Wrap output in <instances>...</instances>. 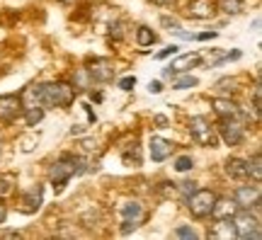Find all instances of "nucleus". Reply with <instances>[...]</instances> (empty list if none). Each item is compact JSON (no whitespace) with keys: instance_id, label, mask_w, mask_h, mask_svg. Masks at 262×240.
Returning <instances> with one entry per match:
<instances>
[{"instance_id":"obj_8","label":"nucleus","mask_w":262,"mask_h":240,"mask_svg":"<svg viewBox=\"0 0 262 240\" xmlns=\"http://www.w3.org/2000/svg\"><path fill=\"white\" fill-rule=\"evenodd\" d=\"M235 204H238V209H253L257 216H260V209H262V199H260V187H238L233 194Z\"/></svg>"},{"instance_id":"obj_12","label":"nucleus","mask_w":262,"mask_h":240,"mask_svg":"<svg viewBox=\"0 0 262 240\" xmlns=\"http://www.w3.org/2000/svg\"><path fill=\"white\" fill-rule=\"evenodd\" d=\"M187 15L194 19H211L216 15V3L214 0H189Z\"/></svg>"},{"instance_id":"obj_31","label":"nucleus","mask_w":262,"mask_h":240,"mask_svg":"<svg viewBox=\"0 0 262 240\" xmlns=\"http://www.w3.org/2000/svg\"><path fill=\"white\" fill-rule=\"evenodd\" d=\"M262 90H260V83H255L253 88V112H255V117L260 119V107H262Z\"/></svg>"},{"instance_id":"obj_17","label":"nucleus","mask_w":262,"mask_h":240,"mask_svg":"<svg viewBox=\"0 0 262 240\" xmlns=\"http://www.w3.org/2000/svg\"><path fill=\"white\" fill-rule=\"evenodd\" d=\"M172 148H175V146H172L170 141H165V139H150L148 150H150V158H153L156 163H163L165 158H170Z\"/></svg>"},{"instance_id":"obj_22","label":"nucleus","mask_w":262,"mask_h":240,"mask_svg":"<svg viewBox=\"0 0 262 240\" xmlns=\"http://www.w3.org/2000/svg\"><path fill=\"white\" fill-rule=\"evenodd\" d=\"M22 114H25V121H27V126H37L39 121L44 119V107H22Z\"/></svg>"},{"instance_id":"obj_29","label":"nucleus","mask_w":262,"mask_h":240,"mask_svg":"<svg viewBox=\"0 0 262 240\" xmlns=\"http://www.w3.org/2000/svg\"><path fill=\"white\" fill-rule=\"evenodd\" d=\"M192 167H194V160L189 156H180L178 160H175V170H178V172H189Z\"/></svg>"},{"instance_id":"obj_34","label":"nucleus","mask_w":262,"mask_h":240,"mask_svg":"<svg viewBox=\"0 0 262 240\" xmlns=\"http://www.w3.org/2000/svg\"><path fill=\"white\" fill-rule=\"evenodd\" d=\"M160 25H163V27L165 29H170V32H178L180 29V22L175 17H168V15H165V17H160Z\"/></svg>"},{"instance_id":"obj_32","label":"nucleus","mask_w":262,"mask_h":240,"mask_svg":"<svg viewBox=\"0 0 262 240\" xmlns=\"http://www.w3.org/2000/svg\"><path fill=\"white\" fill-rule=\"evenodd\" d=\"M194 189H196V182H189V180H185V182H180L178 185V194L182 197V199H187Z\"/></svg>"},{"instance_id":"obj_35","label":"nucleus","mask_w":262,"mask_h":240,"mask_svg":"<svg viewBox=\"0 0 262 240\" xmlns=\"http://www.w3.org/2000/svg\"><path fill=\"white\" fill-rule=\"evenodd\" d=\"M134 85H136V78H134V75H129V78H122V80H119V88H122V90H126V93H129V90H134Z\"/></svg>"},{"instance_id":"obj_14","label":"nucleus","mask_w":262,"mask_h":240,"mask_svg":"<svg viewBox=\"0 0 262 240\" xmlns=\"http://www.w3.org/2000/svg\"><path fill=\"white\" fill-rule=\"evenodd\" d=\"M235 211H238V204H235V199H219L216 197L214 206H211V213L209 216H214L216 219H233Z\"/></svg>"},{"instance_id":"obj_24","label":"nucleus","mask_w":262,"mask_h":240,"mask_svg":"<svg viewBox=\"0 0 262 240\" xmlns=\"http://www.w3.org/2000/svg\"><path fill=\"white\" fill-rule=\"evenodd\" d=\"M216 93L219 95H235L238 93V80L235 78H221L219 83H216Z\"/></svg>"},{"instance_id":"obj_19","label":"nucleus","mask_w":262,"mask_h":240,"mask_svg":"<svg viewBox=\"0 0 262 240\" xmlns=\"http://www.w3.org/2000/svg\"><path fill=\"white\" fill-rule=\"evenodd\" d=\"M17 189V175L15 172H5V175H0V199H5L10 194H15Z\"/></svg>"},{"instance_id":"obj_39","label":"nucleus","mask_w":262,"mask_h":240,"mask_svg":"<svg viewBox=\"0 0 262 240\" xmlns=\"http://www.w3.org/2000/svg\"><path fill=\"white\" fill-rule=\"evenodd\" d=\"M0 238H22V233L19 231H5V233H0Z\"/></svg>"},{"instance_id":"obj_4","label":"nucleus","mask_w":262,"mask_h":240,"mask_svg":"<svg viewBox=\"0 0 262 240\" xmlns=\"http://www.w3.org/2000/svg\"><path fill=\"white\" fill-rule=\"evenodd\" d=\"M189 134H192V139H194L199 146H204V148L219 146V131H216V126L206 119V117H192V121H189Z\"/></svg>"},{"instance_id":"obj_37","label":"nucleus","mask_w":262,"mask_h":240,"mask_svg":"<svg viewBox=\"0 0 262 240\" xmlns=\"http://www.w3.org/2000/svg\"><path fill=\"white\" fill-rule=\"evenodd\" d=\"M148 90L153 95H158L160 90H163V83H160V80H150V83H148Z\"/></svg>"},{"instance_id":"obj_3","label":"nucleus","mask_w":262,"mask_h":240,"mask_svg":"<svg viewBox=\"0 0 262 240\" xmlns=\"http://www.w3.org/2000/svg\"><path fill=\"white\" fill-rule=\"evenodd\" d=\"M235 226V238L241 240H260L262 231H260V219L257 213H250V209H238L235 216L231 219Z\"/></svg>"},{"instance_id":"obj_18","label":"nucleus","mask_w":262,"mask_h":240,"mask_svg":"<svg viewBox=\"0 0 262 240\" xmlns=\"http://www.w3.org/2000/svg\"><path fill=\"white\" fill-rule=\"evenodd\" d=\"M226 175L233 177V180H248V167H245V160H241V158H231V160H226Z\"/></svg>"},{"instance_id":"obj_9","label":"nucleus","mask_w":262,"mask_h":240,"mask_svg":"<svg viewBox=\"0 0 262 240\" xmlns=\"http://www.w3.org/2000/svg\"><path fill=\"white\" fill-rule=\"evenodd\" d=\"M85 68H88L93 83H107V80H112L114 73H117L114 61H110V58H95V61H90Z\"/></svg>"},{"instance_id":"obj_42","label":"nucleus","mask_w":262,"mask_h":240,"mask_svg":"<svg viewBox=\"0 0 262 240\" xmlns=\"http://www.w3.org/2000/svg\"><path fill=\"white\" fill-rule=\"evenodd\" d=\"M150 3H156V5H170L172 0H150Z\"/></svg>"},{"instance_id":"obj_38","label":"nucleus","mask_w":262,"mask_h":240,"mask_svg":"<svg viewBox=\"0 0 262 240\" xmlns=\"http://www.w3.org/2000/svg\"><path fill=\"white\" fill-rule=\"evenodd\" d=\"M156 124H158L160 129H168V117H163V114H158V117H156Z\"/></svg>"},{"instance_id":"obj_21","label":"nucleus","mask_w":262,"mask_h":240,"mask_svg":"<svg viewBox=\"0 0 262 240\" xmlns=\"http://www.w3.org/2000/svg\"><path fill=\"white\" fill-rule=\"evenodd\" d=\"M245 167H248V177H253L255 182H260L262 180V156L260 153H255L250 160H245Z\"/></svg>"},{"instance_id":"obj_23","label":"nucleus","mask_w":262,"mask_h":240,"mask_svg":"<svg viewBox=\"0 0 262 240\" xmlns=\"http://www.w3.org/2000/svg\"><path fill=\"white\" fill-rule=\"evenodd\" d=\"M75 88V93L78 90H88L90 85H93V80H90V73H88V68H78L73 75V83H71Z\"/></svg>"},{"instance_id":"obj_28","label":"nucleus","mask_w":262,"mask_h":240,"mask_svg":"<svg viewBox=\"0 0 262 240\" xmlns=\"http://www.w3.org/2000/svg\"><path fill=\"white\" fill-rule=\"evenodd\" d=\"M124 163L126 165H139L141 163V153H139V143L134 141V148H124Z\"/></svg>"},{"instance_id":"obj_27","label":"nucleus","mask_w":262,"mask_h":240,"mask_svg":"<svg viewBox=\"0 0 262 240\" xmlns=\"http://www.w3.org/2000/svg\"><path fill=\"white\" fill-rule=\"evenodd\" d=\"M194 85H196L194 75H175L172 78V88L175 90H187V88H194Z\"/></svg>"},{"instance_id":"obj_36","label":"nucleus","mask_w":262,"mask_h":240,"mask_svg":"<svg viewBox=\"0 0 262 240\" xmlns=\"http://www.w3.org/2000/svg\"><path fill=\"white\" fill-rule=\"evenodd\" d=\"M170 54H178V47H175V44H172V47H165V49H163V51L158 54V58H168Z\"/></svg>"},{"instance_id":"obj_10","label":"nucleus","mask_w":262,"mask_h":240,"mask_svg":"<svg viewBox=\"0 0 262 240\" xmlns=\"http://www.w3.org/2000/svg\"><path fill=\"white\" fill-rule=\"evenodd\" d=\"M22 114V102H19L17 95H3L0 97V121H15Z\"/></svg>"},{"instance_id":"obj_43","label":"nucleus","mask_w":262,"mask_h":240,"mask_svg":"<svg viewBox=\"0 0 262 240\" xmlns=\"http://www.w3.org/2000/svg\"><path fill=\"white\" fill-rule=\"evenodd\" d=\"M93 100L95 102H102V93H93Z\"/></svg>"},{"instance_id":"obj_25","label":"nucleus","mask_w":262,"mask_h":240,"mask_svg":"<svg viewBox=\"0 0 262 240\" xmlns=\"http://www.w3.org/2000/svg\"><path fill=\"white\" fill-rule=\"evenodd\" d=\"M124 19H119V17H112L110 22H107V34H110V39H124Z\"/></svg>"},{"instance_id":"obj_6","label":"nucleus","mask_w":262,"mask_h":240,"mask_svg":"<svg viewBox=\"0 0 262 240\" xmlns=\"http://www.w3.org/2000/svg\"><path fill=\"white\" fill-rule=\"evenodd\" d=\"M216 131H219V139L224 141L226 146H238L245 139V126L241 121V117H226V119H221Z\"/></svg>"},{"instance_id":"obj_2","label":"nucleus","mask_w":262,"mask_h":240,"mask_svg":"<svg viewBox=\"0 0 262 240\" xmlns=\"http://www.w3.org/2000/svg\"><path fill=\"white\" fill-rule=\"evenodd\" d=\"M75 100V88L71 83H63V80H56V83H47L39 85V102L41 107H71Z\"/></svg>"},{"instance_id":"obj_5","label":"nucleus","mask_w":262,"mask_h":240,"mask_svg":"<svg viewBox=\"0 0 262 240\" xmlns=\"http://www.w3.org/2000/svg\"><path fill=\"white\" fill-rule=\"evenodd\" d=\"M148 219V211L141 202H124L119 204V221H122V233L136 231L141 223Z\"/></svg>"},{"instance_id":"obj_16","label":"nucleus","mask_w":262,"mask_h":240,"mask_svg":"<svg viewBox=\"0 0 262 240\" xmlns=\"http://www.w3.org/2000/svg\"><path fill=\"white\" fill-rule=\"evenodd\" d=\"M214 112H216L219 119H226V117H241V107H238L231 97H216L214 100Z\"/></svg>"},{"instance_id":"obj_15","label":"nucleus","mask_w":262,"mask_h":240,"mask_svg":"<svg viewBox=\"0 0 262 240\" xmlns=\"http://www.w3.org/2000/svg\"><path fill=\"white\" fill-rule=\"evenodd\" d=\"M41 202H44V189H41V185L32 187V189H29V192L22 197V211H25V213L39 211Z\"/></svg>"},{"instance_id":"obj_30","label":"nucleus","mask_w":262,"mask_h":240,"mask_svg":"<svg viewBox=\"0 0 262 240\" xmlns=\"http://www.w3.org/2000/svg\"><path fill=\"white\" fill-rule=\"evenodd\" d=\"M158 192H160V197L170 199V197H178V187H175V182H160Z\"/></svg>"},{"instance_id":"obj_13","label":"nucleus","mask_w":262,"mask_h":240,"mask_svg":"<svg viewBox=\"0 0 262 240\" xmlns=\"http://www.w3.org/2000/svg\"><path fill=\"white\" fill-rule=\"evenodd\" d=\"M209 238L214 240H233L235 238V226L231 219H216V223L209 228Z\"/></svg>"},{"instance_id":"obj_41","label":"nucleus","mask_w":262,"mask_h":240,"mask_svg":"<svg viewBox=\"0 0 262 240\" xmlns=\"http://www.w3.org/2000/svg\"><path fill=\"white\" fill-rule=\"evenodd\" d=\"M211 37H216V32H204V34H199L196 39H202V41H206V39H211Z\"/></svg>"},{"instance_id":"obj_40","label":"nucleus","mask_w":262,"mask_h":240,"mask_svg":"<svg viewBox=\"0 0 262 240\" xmlns=\"http://www.w3.org/2000/svg\"><path fill=\"white\" fill-rule=\"evenodd\" d=\"M5 216H8V209H5V204L0 202V223L5 221Z\"/></svg>"},{"instance_id":"obj_1","label":"nucleus","mask_w":262,"mask_h":240,"mask_svg":"<svg viewBox=\"0 0 262 240\" xmlns=\"http://www.w3.org/2000/svg\"><path fill=\"white\" fill-rule=\"evenodd\" d=\"M85 170V160L78 156H71V153H63V156L58 158L56 163L51 165V170H49V182L56 187V192H61L63 189V185L71 180L73 175H83Z\"/></svg>"},{"instance_id":"obj_7","label":"nucleus","mask_w":262,"mask_h":240,"mask_svg":"<svg viewBox=\"0 0 262 240\" xmlns=\"http://www.w3.org/2000/svg\"><path fill=\"white\" fill-rule=\"evenodd\" d=\"M185 202H187V209L194 219H206V216L211 213V206H214V202H216V194L211 192V189H194Z\"/></svg>"},{"instance_id":"obj_11","label":"nucleus","mask_w":262,"mask_h":240,"mask_svg":"<svg viewBox=\"0 0 262 240\" xmlns=\"http://www.w3.org/2000/svg\"><path fill=\"white\" fill-rule=\"evenodd\" d=\"M202 63V56L199 54H185V56H180V58H175L172 63L163 71V75L165 78H172L175 73H185V71H189V68H194V66Z\"/></svg>"},{"instance_id":"obj_33","label":"nucleus","mask_w":262,"mask_h":240,"mask_svg":"<svg viewBox=\"0 0 262 240\" xmlns=\"http://www.w3.org/2000/svg\"><path fill=\"white\" fill-rule=\"evenodd\" d=\"M178 238H185V240H196V231L194 228H189V226H180L178 231H175Z\"/></svg>"},{"instance_id":"obj_26","label":"nucleus","mask_w":262,"mask_h":240,"mask_svg":"<svg viewBox=\"0 0 262 240\" xmlns=\"http://www.w3.org/2000/svg\"><path fill=\"white\" fill-rule=\"evenodd\" d=\"M156 34H153V29H148V27H139L136 29V44L139 47H153L156 44Z\"/></svg>"},{"instance_id":"obj_20","label":"nucleus","mask_w":262,"mask_h":240,"mask_svg":"<svg viewBox=\"0 0 262 240\" xmlns=\"http://www.w3.org/2000/svg\"><path fill=\"white\" fill-rule=\"evenodd\" d=\"M216 8L221 12H226V15H241L245 8V0H219Z\"/></svg>"}]
</instances>
